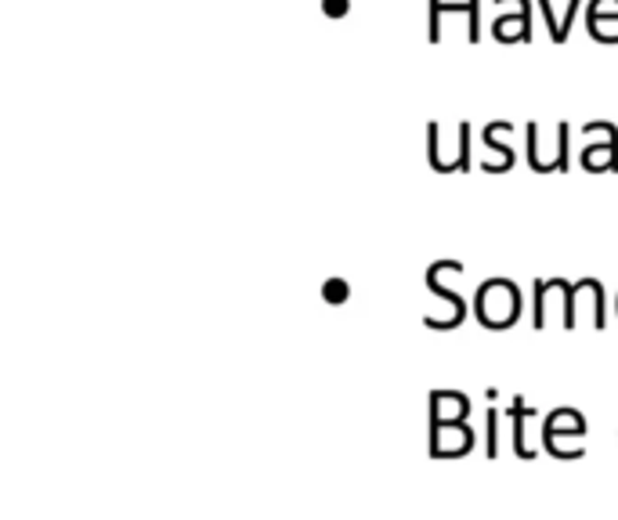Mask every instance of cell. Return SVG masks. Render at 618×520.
Segmentation results:
<instances>
[{"instance_id":"obj_1","label":"cell","mask_w":618,"mask_h":520,"mask_svg":"<svg viewBox=\"0 0 618 520\" xmlns=\"http://www.w3.org/2000/svg\"><path fill=\"white\" fill-rule=\"evenodd\" d=\"M521 315V289L510 279H489L478 289V318L489 329L514 326Z\"/></svg>"},{"instance_id":"obj_2","label":"cell","mask_w":618,"mask_h":520,"mask_svg":"<svg viewBox=\"0 0 618 520\" xmlns=\"http://www.w3.org/2000/svg\"><path fill=\"white\" fill-rule=\"evenodd\" d=\"M445 11H456V15H467L470 26V44H478L481 29H478V0H463V4H448V0H431V44L442 40V15Z\"/></svg>"}]
</instances>
